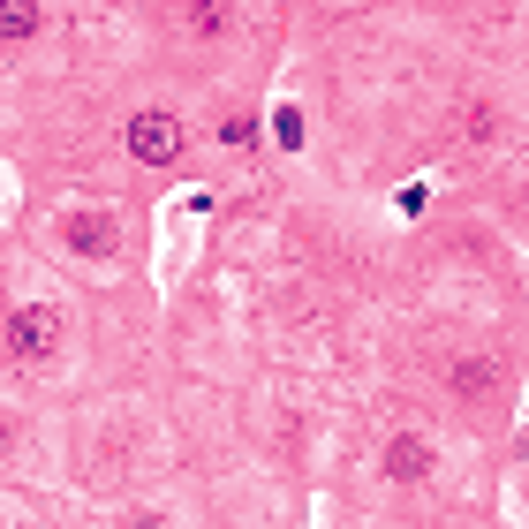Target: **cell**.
Returning a JSON list of instances; mask_svg holds the SVG:
<instances>
[{"label":"cell","mask_w":529,"mask_h":529,"mask_svg":"<svg viewBox=\"0 0 529 529\" xmlns=\"http://www.w3.org/2000/svg\"><path fill=\"white\" fill-rule=\"evenodd\" d=\"M121 529H167V522H152V514H129V522H121Z\"/></svg>","instance_id":"cell-8"},{"label":"cell","mask_w":529,"mask_h":529,"mask_svg":"<svg viewBox=\"0 0 529 529\" xmlns=\"http://www.w3.org/2000/svg\"><path fill=\"white\" fill-rule=\"evenodd\" d=\"M8 439H16V424H8V416H0V446H8Z\"/></svg>","instance_id":"cell-9"},{"label":"cell","mask_w":529,"mask_h":529,"mask_svg":"<svg viewBox=\"0 0 529 529\" xmlns=\"http://www.w3.org/2000/svg\"><path fill=\"white\" fill-rule=\"evenodd\" d=\"M114 242H121L114 212H69V250H84V257H114Z\"/></svg>","instance_id":"cell-4"},{"label":"cell","mask_w":529,"mask_h":529,"mask_svg":"<svg viewBox=\"0 0 529 529\" xmlns=\"http://www.w3.org/2000/svg\"><path fill=\"white\" fill-rule=\"evenodd\" d=\"M386 469H393L401 484H424V477H431V446L416 439V431H401V439L386 446Z\"/></svg>","instance_id":"cell-5"},{"label":"cell","mask_w":529,"mask_h":529,"mask_svg":"<svg viewBox=\"0 0 529 529\" xmlns=\"http://www.w3.org/2000/svg\"><path fill=\"white\" fill-rule=\"evenodd\" d=\"M38 23H46V8H31V0H0V38H31Z\"/></svg>","instance_id":"cell-6"},{"label":"cell","mask_w":529,"mask_h":529,"mask_svg":"<svg viewBox=\"0 0 529 529\" xmlns=\"http://www.w3.org/2000/svg\"><path fill=\"white\" fill-rule=\"evenodd\" d=\"M121 144H129V159H144V167H174V159H182V121L174 114H129Z\"/></svg>","instance_id":"cell-2"},{"label":"cell","mask_w":529,"mask_h":529,"mask_svg":"<svg viewBox=\"0 0 529 529\" xmlns=\"http://www.w3.org/2000/svg\"><path fill=\"white\" fill-rule=\"evenodd\" d=\"M0 341L16 348V363H53V348H61V318H53L46 303H31V310H8V325H0Z\"/></svg>","instance_id":"cell-1"},{"label":"cell","mask_w":529,"mask_h":529,"mask_svg":"<svg viewBox=\"0 0 529 529\" xmlns=\"http://www.w3.org/2000/svg\"><path fill=\"white\" fill-rule=\"evenodd\" d=\"M182 23H197V31H227L235 16H227V8H182Z\"/></svg>","instance_id":"cell-7"},{"label":"cell","mask_w":529,"mask_h":529,"mask_svg":"<svg viewBox=\"0 0 529 529\" xmlns=\"http://www.w3.org/2000/svg\"><path fill=\"white\" fill-rule=\"evenodd\" d=\"M0 325H8V310H0Z\"/></svg>","instance_id":"cell-10"},{"label":"cell","mask_w":529,"mask_h":529,"mask_svg":"<svg viewBox=\"0 0 529 529\" xmlns=\"http://www.w3.org/2000/svg\"><path fill=\"white\" fill-rule=\"evenodd\" d=\"M446 386H454L461 401H492L499 393V363L492 356H454L446 363Z\"/></svg>","instance_id":"cell-3"}]
</instances>
